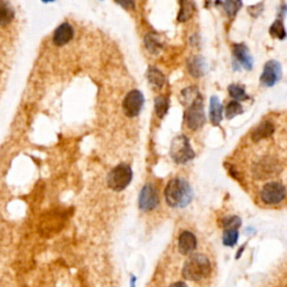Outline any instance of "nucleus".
Wrapping results in <instances>:
<instances>
[{
	"label": "nucleus",
	"instance_id": "nucleus-31",
	"mask_svg": "<svg viewBox=\"0 0 287 287\" xmlns=\"http://www.w3.org/2000/svg\"><path fill=\"white\" fill-rule=\"evenodd\" d=\"M170 287H187V285L184 282H176V283H173L172 285H170Z\"/></svg>",
	"mask_w": 287,
	"mask_h": 287
},
{
	"label": "nucleus",
	"instance_id": "nucleus-18",
	"mask_svg": "<svg viewBox=\"0 0 287 287\" xmlns=\"http://www.w3.org/2000/svg\"><path fill=\"white\" fill-rule=\"evenodd\" d=\"M147 79H148L150 85L157 87V89H161L165 85L164 74L158 69H156V67H149L147 70Z\"/></svg>",
	"mask_w": 287,
	"mask_h": 287
},
{
	"label": "nucleus",
	"instance_id": "nucleus-5",
	"mask_svg": "<svg viewBox=\"0 0 287 287\" xmlns=\"http://www.w3.org/2000/svg\"><path fill=\"white\" fill-rule=\"evenodd\" d=\"M170 153L171 157L177 164H184V163H187L195 157L189 138L184 135H181V136H177L173 139Z\"/></svg>",
	"mask_w": 287,
	"mask_h": 287
},
{
	"label": "nucleus",
	"instance_id": "nucleus-10",
	"mask_svg": "<svg viewBox=\"0 0 287 287\" xmlns=\"http://www.w3.org/2000/svg\"><path fill=\"white\" fill-rule=\"evenodd\" d=\"M282 78V67L277 61H268L264 66L260 82L265 86H273L280 81Z\"/></svg>",
	"mask_w": 287,
	"mask_h": 287
},
{
	"label": "nucleus",
	"instance_id": "nucleus-7",
	"mask_svg": "<svg viewBox=\"0 0 287 287\" xmlns=\"http://www.w3.org/2000/svg\"><path fill=\"white\" fill-rule=\"evenodd\" d=\"M260 200L267 205L278 204L285 200L287 190L280 182H268L260 191Z\"/></svg>",
	"mask_w": 287,
	"mask_h": 287
},
{
	"label": "nucleus",
	"instance_id": "nucleus-19",
	"mask_svg": "<svg viewBox=\"0 0 287 287\" xmlns=\"http://www.w3.org/2000/svg\"><path fill=\"white\" fill-rule=\"evenodd\" d=\"M145 45H146V49L154 55H157L163 47V44L161 42V39H159L158 35L154 33H149L146 35Z\"/></svg>",
	"mask_w": 287,
	"mask_h": 287
},
{
	"label": "nucleus",
	"instance_id": "nucleus-1",
	"mask_svg": "<svg viewBox=\"0 0 287 287\" xmlns=\"http://www.w3.org/2000/svg\"><path fill=\"white\" fill-rule=\"evenodd\" d=\"M166 203L172 208H183L191 202L193 191L189 183L183 178L171 179L165 187Z\"/></svg>",
	"mask_w": 287,
	"mask_h": 287
},
{
	"label": "nucleus",
	"instance_id": "nucleus-11",
	"mask_svg": "<svg viewBox=\"0 0 287 287\" xmlns=\"http://www.w3.org/2000/svg\"><path fill=\"white\" fill-rule=\"evenodd\" d=\"M234 62H237L239 65L245 67L247 71L253 69V57L249 54V50L245 44H236L232 50Z\"/></svg>",
	"mask_w": 287,
	"mask_h": 287
},
{
	"label": "nucleus",
	"instance_id": "nucleus-26",
	"mask_svg": "<svg viewBox=\"0 0 287 287\" xmlns=\"http://www.w3.org/2000/svg\"><path fill=\"white\" fill-rule=\"evenodd\" d=\"M238 229L225 230V233H223V245L229 247L234 246L238 241Z\"/></svg>",
	"mask_w": 287,
	"mask_h": 287
},
{
	"label": "nucleus",
	"instance_id": "nucleus-29",
	"mask_svg": "<svg viewBox=\"0 0 287 287\" xmlns=\"http://www.w3.org/2000/svg\"><path fill=\"white\" fill-rule=\"evenodd\" d=\"M262 11H264V3L262 2H259L257 3V5L248 7V13L251 17H254V18H257Z\"/></svg>",
	"mask_w": 287,
	"mask_h": 287
},
{
	"label": "nucleus",
	"instance_id": "nucleus-27",
	"mask_svg": "<svg viewBox=\"0 0 287 287\" xmlns=\"http://www.w3.org/2000/svg\"><path fill=\"white\" fill-rule=\"evenodd\" d=\"M242 6L241 0H225V9L229 16H234Z\"/></svg>",
	"mask_w": 287,
	"mask_h": 287
},
{
	"label": "nucleus",
	"instance_id": "nucleus-6",
	"mask_svg": "<svg viewBox=\"0 0 287 287\" xmlns=\"http://www.w3.org/2000/svg\"><path fill=\"white\" fill-rule=\"evenodd\" d=\"M184 121L191 130H199L204 126L205 115L204 109H203V99L201 94H199L198 98L191 105H189V108L184 114Z\"/></svg>",
	"mask_w": 287,
	"mask_h": 287
},
{
	"label": "nucleus",
	"instance_id": "nucleus-20",
	"mask_svg": "<svg viewBox=\"0 0 287 287\" xmlns=\"http://www.w3.org/2000/svg\"><path fill=\"white\" fill-rule=\"evenodd\" d=\"M194 13V5L192 0H181V10L178 14L179 22H186L192 17Z\"/></svg>",
	"mask_w": 287,
	"mask_h": 287
},
{
	"label": "nucleus",
	"instance_id": "nucleus-25",
	"mask_svg": "<svg viewBox=\"0 0 287 287\" xmlns=\"http://www.w3.org/2000/svg\"><path fill=\"white\" fill-rule=\"evenodd\" d=\"M228 91H229V94L231 95V98H233L236 101L246 100V99L248 98L245 92V89L241 86L231 85L228 87Z\"/></svg>",
	"mask_w": 287,
	"mask_h": 287
},
{
	"label": "nucleus",
	"instance_id": "nucleus-13",
	"mask_svg": "<svg viewBox=\"0 0 287 287\" xmlns=\"http://www.w3.org/2000/svg\"><path fill=\"white\" fill-rule=\"evenodd\" d=\"M198 241L194 234L190 231H184L178 238V250L182 255H190L197 248Z\"/></svg>",
	"mask_w": 287,
	"mask_h": 287
},
{
	"label": "nucleus",
	"instance_id": "nucleus-15",
	"mask_svg": "<svg viewBox=\"0 0 287 287\" xmlns=\"http://www.w3.org/2000/svg\"><path fill=\"white\" fill-rule=\"evenodd\" d=\"M275 133V126L270 121H262L256 129L251 133V139L254 142H260L273 136Z\"/></svg>",
	"mask_w": 287,
	"mask_h": 287
},
{
	"label": "nucleus",
	"instance_id": "nucleus-14",
	"mask_svg": "<svg viewBox=\"0 0 287 287\" xmlns=\"http://www.w3.org/2000/svg\"><path fill=\"white\" fill-rule=\"evenodd\" d=\"M187 70L190 74L194 78H201L206 72V63L205 59L202 57H193L187 61Z\"/></svg>",
	"mask_w": 287,
	"mask_h": 287
},
{
	"label": "nucleus",
	"instance_id": "nucleus-2",
	"mask_svg": "<svg viewBox=\"0 0 287 287\" xmlns=\"http://www.w3.org/2000/svg\"><path fill=\"white\" fill-rule=\"evenodd\" d=\"M211 270L212 267L208 257L204 255H194L185 261L182 275L187 281L199 282L209 277Z\"/></svg>",
	"mask_w": 287,
	"mask_h": 287
},
{
	"label": "nucleus",
	"instance_id": "nucleus-17",
	"mask_svg": "<svg viewBox=\"0 0 287 287\" xmlns=\"http://www.w3.org/2000/svg\"><path fill=\"white\" fill-rule=\"evenodd\" d=\"M15 11L5 0H0V26H6L13 22Z\"/></svg>",
	"mask_w": 287,
	"mask_h": 287
},
{
	"label": "nucleus",
	"instance_id": "nucleus-32",
	"mask_svg": "<svg viewBox=\"0 0 287 287\" xmlns=\"http://www.w3.org/2000/svg\"><path fill=\"white\" fill-rule=\"evenodd\" d=\"M44 2H51V1H54V0H43Z\"/></svg>",
	"mask_w": 287,
	"mask_h": 287
},
{
	"label": "nucleus",
	"instance_id": "nucleus-28",
	"mask_svg": "<svg viewBox=\"0 0 287 287\" xmlns=\"http://www.w3.org/2000/svg\"><path fill=\"white\" fill-rule=\"evenodd\" d=\"M222 226L225 230H231V229H238L241 226V219L236 215L232 217L225 218L222 221Z\"/></svg>",
	"mask_w": 287,
	"mask_h": 287
},
{
	"label": "nucleus",
	"instance_id": "nucleus-23",
	"mask_svg": "<svg viewBox=\"0 0 287 287\" xmlns=\"http://www.w3.org/2000/svg\"><path fill=\"white\" fill-rule=\"evenodd\" d=\"M199 94L200 93H199V91L195 89V87H187V89L183 90L181 94V100L183 102V105L185 106L191 105V103L198 98Z\"/></svg>",
	"mask_w": 287,
	"mask_h": 287
},
{
	"label": "nucleus",
	"instance_id": "nucleus-24",
	"mask_svg": "<svg viewBox=\"0 0 287 287\" xmlns=\"http://www.w3.org/2000/svg\"><path fill=\"white\" fill-rule=\"evenodd\" d=\"M242 113H244V109L238 101H230L226 108V117L228 119H232Z\"/></svg>",
	"mask_w": 287,
	"mask_h": 287
},
{
	"label": "nucleus",
	"instance_id": "nucleus-3",
	"mask_svg": "<svg viewBox=\"0 0 287 287\" xmlns=\"http://www.w3.org/2000/svg\"><path fill=\"white\" fill-rule=\"evenodd\" d=\"M282 172V166L278 162L277 157L274 156H261L256 163L251 166L253 176L261 181V179H269L277 176Z\"/></svg>",
	"mask_w": 287,
	"mask_h": 287
},
{
	"label": "nucleus",
	"instance_id": "nucleus-8",
	"mask_svg": "<svg viewBox=\"0 0 287 287\" xmlns=\"http://www.w3.org/2000/svg\"><path fill=\"white\" fill-rule=\"evenodd\" d=\"M144 95L139 90H133L126 95L122 102L123 113L129 118H134L141 113L144 106Z\"/></svg>",
	"mask_w": 287,
	"mask_h": 287
},
{
	"label": "nucleus",
	"instance_id": "nucleus-12",
	"mask_svg": "<svg viewBox=\"0 0 287 287\" xmlns=\"http://www.w3.org/2000/svg\"><path fill=\"white\" fill-rule=\"evenodd\" d=\"M73 38V29L70 24L63 23L59 25L53 35V43L57 46H63Z\"/></svg>",
	"mask_w": 287,
	"mask_h": 287
},
{
	"label": "nucleus",
	"instance_id": "nucleus-9",
	"mask_svg": "<svg viewBox=\"0 0 287 287\" xmlns=\"http://www.w3.org/2000/svg\"><path fill=\"white\" fill-rule=\"evenodd\" d=\"M158 202L159 199L156 189L151 184H146L144 186L138 199L139 209L143 211L154 210L158 205Z\"/></svg>",
	"mask_w": 287,
	"mask_h": 287
},
{
	"label": "nucleus",
	"instance_id": "nucleus-30",
	"mask_svg": "<svg viewBox=\"0 0 287 287\" xmlns=\"http://www.w3.org/2000/svg\"><path fill=\"white\" fill-rule=\"evenodd\" d=\"M115 2L125 8V9H134L135 8L134 0H115Z\"/></svg>",
	"mask_w": 287,
	"mask_h": 287
},
{
	"label": "nucleus",
	"instance_id": "nucleus-16",
	"mask_svg": "<svg viewBox=\"0 0 287 287\" xmlns=\"http://www.w3.org/2000/svg\"><path fill=\"white\" fill-rule=\"evenodd\" d=\"M210 118L214 126L220 125L222 120V105L215 95L210 99Z\"/></svg>",
	"mask_w": 287,
	"mask_h": 287
},
{
	"label": "nucleus",
	"instance_id": "nucleus-22",
	"mask_svg": "<svg viewBox=\"0 0 287 287\" xmlns=\"http://www.w3.org/2000/svg\"><path fill=\"white\" fill-rule=\"evenodd\" d=\"M169 110V100L165 97L159 95L155 99V113L159 118H163Z\"/></svg>",
	"mask_w": 287,
	"mask_h": 287
},
{
	"label": "nucleus",
	"instance_id": "nucleus-21",
	"mask_svg": "<svg viewBox=\"0 0 287 287\" xmlns=\"http://www.w3.org/2000/svg\"><path fill=\"white\" fill-rule=\"evenodd\" d=\"M269 33L273 37H276L278 39H284L286 37V31L284 29V23H283L282 19H276L270 26Z\"/></svg>",
	"mask_w": 287,
	"mask_h": 287
},
{
	"label": "nucleus",
	"instance_id": "nucleus-4",
	"mask_svg": "<svg viewBox=\"0 0 287 287\" xmlns=\"http://www.w3.org/2000/svg\"><path fill=\"white\" fill-rule=\"evenodd\" d=\"M133 179V171L127 164H119L108 175V186L115 192H120L130 184Z\"/></svg>",
	"mask_w": 287,
	"mask_h": 287
}]
</instances>
